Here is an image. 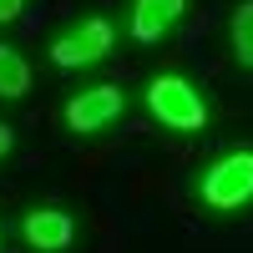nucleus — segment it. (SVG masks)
Listing matches in <instances>:
<instances>
[{
    "instance_id": "obj_1",
    "label": "nucleus",
    "mask_w": 253,
    "mask_h": 253,
    "mask_svg": "<svg viewBox=\"0 0 253 253\" xmlns=\"http://www.w3.org/2000/svg\"><path fill=\"white\" fill-rule=\"evenodd\" d=\"M147 107H152V117L162 126H172V132H203L208 126V101H203V91L187 76H157L152 86H147Z\"/></svg>"
},
{
    "instance_id": "obj_2",
    "label": "nucleus",
    "mask_w": 253,
    "mask_h": 253,
    "mask_svg": "<svg viewBox=\"0 0 253 253\" xmlns=\"http://www.w3.org/2000/svg\"><path fill=\"white\" fill-rule=\"evenodd\" d=\"M203 203L213 213H238L243 203H253V152H228L203 172L198 182Z\"/></svg>"
},
{
    "instance_id": "obj_3",
    "label": "nucleus",
    "mask_w": 253,
    "mask_h": 253,
    "mask_svg": "<svg viewBox=\"0 0 253 253\" xmlns=\"http://www.w3.org/2000/svg\"><path fill=\"white\" fill-rule=\"evenodd\" d=\"M112 41H117V31L107 26V20H81V26H71V31H61L56 41H51V61L56 66H91V61H101L112 51Z\"/></svg>"
},
{
    "instance_id": "obj_4",
    "label": "nucleus",
    "mask_w": 253,
    "mask_h": 253,
    "mask_svg": "<svg viewBox=\"0 0 253 253\" xmlns=\"http://www.w3.org/2000/svg\"><path fill=\"white\" fill-rule=\"evenodd\" d=\"M122 91L117 86H86V91H76L66 101V126L81 137H91V132H107V126L122 117Z\"/></svg>"
},
{
    "instance_id": "obj_5",
    "label": "nucleus",
    "mask_w": 253,
    "mask_h": 253,
    "mask_svg": "<svg viewBox=\"0 0 253 253\" xmlns=\"http://www.w3.org/2000/svg\"><path fill=\"white\" fill-rule=\"evenodd\" d=\"M71 218L61 213V208H31L26 213V223H20V238H26L31 248H41V253H61L71 243Z\"/></svg>"
},
{
    "instance_id": "obj_6",
    "label": "nucleus",
    "mask_w": 253,
    "mask_h": 253,
    "mask_svg": "<svg viewBox=\"0 0 253 253\" xmlns=\"http://www.w3.org/2000/svg\"><path fill=\"white\" fill-rule=\"evenodd\" d=\"M187 0H132V36L137 41H162L182 20Z\"/></svg>"
},
{
    "instance_id": "obj_7",
    "label": "nucleus",
    "mask_w": 253,
    "mask_h": 253,
    "mask_svg": "<svg viewBox=\"0 0 253 253\" xmlns=\"http://www.w3.org/2000/svg\"><path fill=\"white\" fill-rule=\"evenodd\" d=\"M31 91V66H26V56L10 51V46H0V96L15 101V96H26Z\"/></svg>"
},
{
    "instance_id": "obj_8",
    "label": "nucleus",
    "mask_w": 253,
    "mask_h": 253,
    "mask_svg": "<svg viewBox=\"0 0 253 253\" xmlns=\"http://www.w3.org/2000/svg\"><path fill=\"white\" fill-rule=\"evenodd\" d=\"M228 36H233V51H238V66L253 71V0L248 5L233 10V26H228Z\"/></svg>"
},
{
    "instance_id": "obj_9",
    "label": "nucleus",
    "mask_w": 253,
    "mask_h": 253,
    "mask_svg": "<svg viewBox=\"0 0 253 253\" xmlns=\"http://www.w3.org/2000/svg\"><path fill=\"white\" fill-rule=\"evenodd\" d=\"M20 10H26V0H0V26H5V20H15Z\"/></svg>"
},
{
    "instance_id": "obj_10",
    "label": "nucleus",
    "mask_w": 253,
    "mask_h": 253,
    "mask_svg": "<svg viewBox=\"0 0 253 253\" xmlns=\"http://www.w3.org/2000/svg\"><path fill=\"white\" fill-rule=\"evenodd\" d=\"M10 147H15V137H10V126H0V157H5Z\"/></svg>"
}]
</instances>
